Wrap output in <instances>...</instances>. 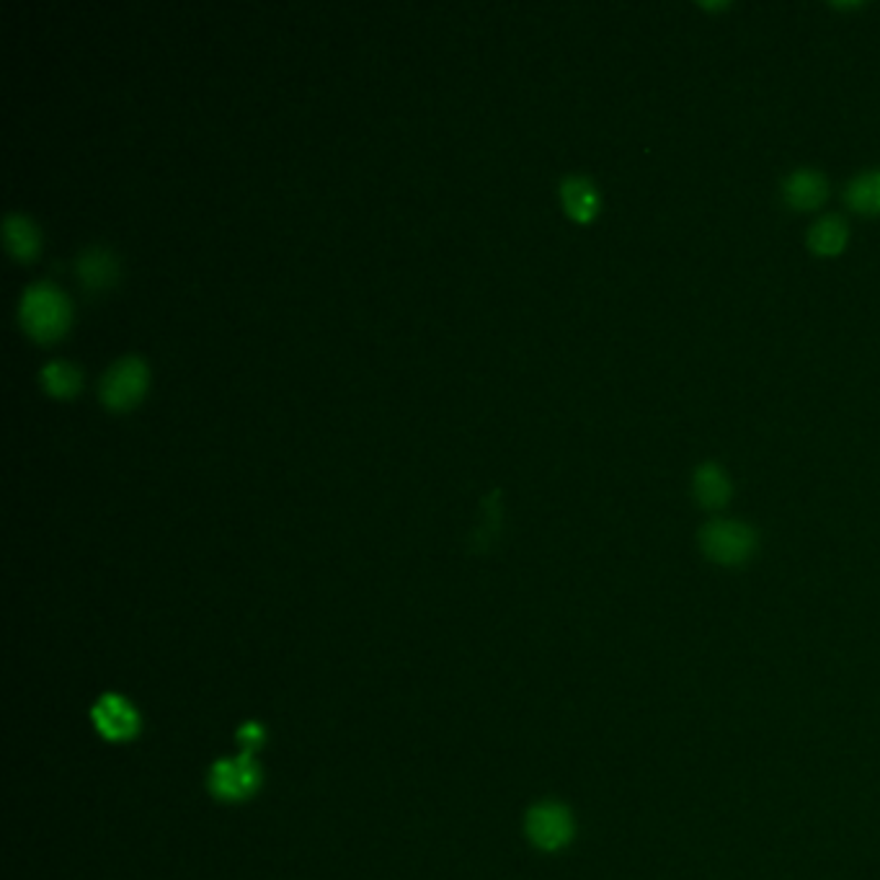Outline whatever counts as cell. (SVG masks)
I'll list each match as a JSON object with an SVG mask.
<instances>
[{"label":"cell","mask_w":880,"mask_h":880,"mask_svg":"<svg viewBox=\"0 0 880 880\" xmlns=\"http://www.w3.org/2000/svg\"><path fill=\"white\" fill-rule=\"evenodd\" d=\"M75 274L88 293H102L117 279V258L106 246H86L75 256Z\"/></svg>","instance_id":"9"},{"label":"cell","mask_w":880,"mask_h":880,"mask_svg":"<svg viewBox=\"0 0 880 880\" xmlns=\"http://www.w3.org/2000/svg\"><path fill=\"white\" fill-rule=\"evenodd\" d=\"M561 202L576 223H592L600 212V191L586 176L571 173L561 181Z\"/></svg>","instance_id":"10"},{"label":"cell","mask_w":880,"mask_h":880,"mask_svg":"<svg viewBox=\"0 0 880 880\" xmlns=\"http://www.w3.org/2000/svg\"><path fill=\"white\" fill-rule=\"evenodd\" d=\"M19 320L36 339H52L65 328L67 303L50 282H34L24 289L19 303Z\"/></svg>","instance_id":"2"},{"label":"cell","mask_w":880,"mask_h":880,"mask_svg":"<svg viewBox=\"0 0 880 880\" xmlns=\"http://www.w3.org/2000/svg\"><path fill=\"white\" fill-rule=\"evenodd\" d=\"M829 194H831L829 179H826L818 168H808V166L795 168V171L787 173L783 183H780L783 204L791 206L795 212L821 210Z\"/></svg>","instance_id":"6"},{"label":"cell","mask_w":880,"mask_h":880,"mask_svg":"<svg viewBox=\"0 0 880 880\" xmlns=\"http://www.w3.org/2000/svg\"><path fill=\"white\" fill-rule=\"evenodd\" d=\"M145 388V364L140 359L127 354L119 357L98 380V395L112 409H127L140 397Z\"/></svg>","instance_id":"5"},{"label":"cell","mask_w":880,"mask_h":880,"mask_svg":"<svg viewBox=\"0 0 880 880\" xmlns=\"http://www.w3.org/2000/svg\"><path fill=\"white\" fill-rule=\"evenodd\" d=\"M806 243H808L810 254H816L821 258L839 256L849 243L847 220L841 218V214H834V212L824 214V218H818L816 223L808 227Z\"/></svg>","instance_id":"11"},{"label":"cell","mask_w":880,"mask_h":880,"mask_svg":"<svg viewBox=\"0 0 880 880\" xmlns=\"http://www.w3.org/2000/svg\"><path fill=\"white\" fill-rule=\"evenodd\" d=\"M692 496L702 509H725L733 499V484L729 473L713 460L698 465L692 473Z\"/></svg>","instance_id":"8"},{"label":"cell","mask_w":880,"mask_h":880,"mask_svg":"<svg viewBox=\"0 0 880 880\" xmlns=\"http://www.w3.org/2000/svg\"><path fill=\"white\" fill-rule=\"evenodd\" d=\"M6 246L17 258H29L36 251V231L21 212H9L3 220Z\"/></svg>","instance_id":"13"},{"label":"cell","mask_w":880,"mask_h":880,"mask_svg":"<svg viewBox=\"0 0 880 880\" xmlns=\"http://www.w3.org/2000/svg\"><path fill=\"white\" fill-rule=\"evenodd\" d=\"M206 785H210L214 798L220 801H246L262 785V767L256 764L254 754L243 752L235 760L214 762Z\"/></svg>","instance_id":"3"},{"label":"cell","mask_w":880,"mask_h":880,"mask_svg":"<svg viewBox=\"0 0 880 880\" xmlns=\"http://www.w3.org/2000/svg\"><path fill=\"white\" fill-rule=\"evenodd\" d=\"M91 721L106 741H129L140 731V715H137L132 702L119 698V695L98 698L96 706L91 708Z\"/></svg>","instance_id":"7"},{"label":"cell","mask_w":880,"mask_h":880,"mask_svg":"<svg viewBox=\"0 0 880 880\" xmlns=\"http://www.w3.org/2000/svg\"><path fill=\"white\" fill-rule=\"evenodd\" d=\"M845 204L860 218H880V168H868L847 183Z\"/></svg>","instance_id":"12"},{"label":"cell","mask_w":880,"mask_h":880,"mask_svg":"<svg viewBox=\"0 0 880 880\" xmlns=\"http://www.w3.org/2000/svg\"><path fill=\"white\" fill-rule=\"evenodd\" d=\"M42 382L50 393L71 395L73 390L78 388L81 374L71 362H65V359H52V362L42 367Z\"/></svg>","instance_id":"14"},{"label":"cell","mask_w":880,"mask_h":880,"mask_svg":"<svg viewBox=\"0 0 880 880\" xmlns=\"http://www.w3.org/2000/svg\"><path fill=\"white\" fill-rule=\"evenodd\" d=\"M524 829L534 847L545 849V852H558V849H563L573 839L576 826H573V816L569 808L561 806V803L545 801L530 808Z\"/></svg>","instance_id":"4"},{"label":"cell","mask_w":880,"mask_h":880,"mask_svg":"<svg viewBox=\"0 0 880 880\" xmlns=\"http://www.w3.org/2000/svg\"><path fill=\"white\" fill-rule=\"evenodd\" d=\"M238 741L243 746V752H248V754H254V749L256 746H262L264 744V729L258 723H246L243 725V729L238 731Z\"/></svg>","instance_id":"15"},{"label":"cell","mask_w":880,"mask_h":880,"mask_svg":"<svg viewBox=\"0 0 880 880\" xmlns=\"http://www.w3.org/2000/svg\"><path fill=\"white\" fill-rule=\"evenodd\" d=\"M698 540L702 555L710 563L723 565V569H736V565L749 563L756 553V545H760V534L752 524L723 517L702 524Z\"/></svg>","instance_id":"1"}]
</instances>
